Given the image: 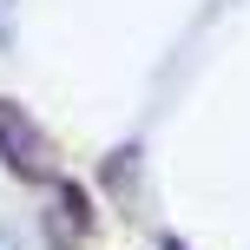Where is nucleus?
<instances>
[{
	"mask_svg": "<svg viewBox=\"0 0 250 250\" xmlns=\"http://www.w3.org/2000/svg\"><path fill=\"white\" fill-rule=\"evenodd\" d=\"M165 250H185V244H178V237H165Z\"/></svg>",
	"mask_w": 250,
	"mask_h": 250,
	"instance_id": "20e7f679",
	"label": "nucleus"
},
{
	"mask_svg": "<svg viewBox=\"0 0 250 250\" xmlns=\"http://www.w3.org/2000/svg\"><path fill=\"white\" fill-rule=\"evenodd\" d=\"M0 158H7V171L26 178V185H53V178H60V145L40 132V119L26 112L20 99H0Z\"/></svg>",
	"mask_w": 250,
	"mask_h": 250,
	"instance_id": "f257e3e1",
	"label": "nucleus"
},
{
	"mask_svg": "<svg viewBox=\"0 0 250 250\" xmlns=\"http://www.w3.org/2000/svg\"><path fill=\"white\" fill-rule=\"evenodd\" d=\"M86 230H92V204L79 185L53 178V204H46V244L53 250H86Z\"/></svg>",
	"mask_w": 250,
	"mask_h": 250,
	"instance_id": "f03ea898",
	"label": "nucleus"
},
{
	"mask_svg": "<svg viewBox=\"0 0 250 250\" xmlns=\"http://www.w3.org/2000/svg\"><path fill=\"white\" fill-rule=\"evenodd\" d=\"M0 250H20V244H13V237H7V230H0Z\"/></svg>",
	"mask_w": 250,
	"mask_h": 250,
	"instance_id": "7ed1b4c3",
	"label": "nucleus"
}]
</instances>
